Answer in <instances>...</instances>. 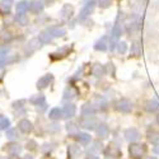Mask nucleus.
Wrapping results in <instances>:
<instances>
[{"label": "nucleus", "instance_id": "obj_1", "mask_svg": "<svg viewBox=\"0 0 159 159\" xmlns=\"http://www.w3.org/2000/svg\"><path fill=\"white\" fill-rule=\"evenodd\" d=\"M145 153H147V147L144 144L139 143H131L129 147V154L132 159H141Z\"/></svg>", "mask_w": 159, "mask_h": 159}, {"label": "nucleus", "instance_id": "obj_2", "mask_svg": "<svg viewBox=\"0 0 159 159\" xmlns=\"http://www.w3.org/2000/svg\"><path fill=\"white\" fill-rule=\"evenodd\" d=\"M96 7V0H88L87 4H84V7L80 10V14H79V19H85L88 18L94 10Z\"/></svg>", "mask_w": 159, "mask_h": 159}, {"label": "nucleus", "instance_id": "obj_3", "mask_svg": "<svg viewBox=\"0 0 159 159\" xmlns=\"http://www.w3.org/2000/svg\"><path fill=\"white\" fill-rule=\"evenodd\" d=\"M116 108H117V111H120L121 113H130L132 111V103H131V101H129L126 98H122L120 101H117Z\"/></svg>", "mask_w": 159, "mask_h": 159}, {"label": "nucleus", "instance_id": "obj_4", "mask_svg": "<svg viewBox=\"0 0 159 159\" xmlns=\"http://www.w3.org/2000/svg\"><path fill=\"white\" fill-rule=\"evenodd\" d=\"M80 126H83L87 130H94L96 126H98L97 118L93 116H84L80 120Z\"/></svg>", "mask_w": 159, "mask_h": 159}, {"label": "nucleus", "instance_id": "obj_5", "mask_svg": "<svg viewBox=\"0 0 159 159\" xmlns=\"http://www.w3.org/2000/svg\"><path fill=\"white\" fill-rule=\"evenodd\" d=\"M125 139L127 140V141H130V143H135L139 138H140V132L138 131V129H135V127H129V129H126L125 130Z\"/></svg>", "mask_w": 159, "mask_h": 159}, {"label": "nucleus", "instance_id": "obj_6", "mask_svg": "<svg viewBox=\"0 0 159 159\" xmlns=\"http://www.w3.org/2000/svg\"><path fill=\"white\" fill-rule=\"evenodd\" d=\"M75 113H76L75 104L68 103V104L64 106V108H62V117H65V118H71V117L75 116Z\"/></svg>", "mask_w": 159, "mask_h": 159}, {"label": "nucleus", "instance_id": "obj_7", "mask_svg": "<svg viewBox=\"0 0 159 159\" xmlns=\"http://www.w3.org/2000/svg\"><path fill=\"white\" fill-rule=\"evenodd\" d=\"M52 79H54L52 74H46V75L41 76V78H39V80L37 82V88H38V89L46 88L47 85H50V83L52 82Z\"/></svg>", "mask_w": 159, "mask_h": 159}, {"label": "nucleus", "instance_id": "obj_8", "mask_svg": "<svg viewBox=\"0 0 159 159\" xmlns=\"http://www.w3.org/2000/svg\"><path fill=\"white\" fill-rule=\"evenodd\" d=\"M145 110H147L149 113H154V112H158L159 111V102L157 98L154 99H149L145 103Z\"/></svg>", "mask_w": 159, "mask_h": 159}, {"label": "nucleus", "instance_id": "obj_9", "mask_svg": "<svg viewBox=\"0 0 159 159\" xmlns=\"http://www.w3.org/2000/svg\"><path fill=\"white\" fill-rule=\"evenodd\" d=\"M130 52H131L132 56H140L141 55V52H143V45H141L140 39H135V41L131 43Z\"/></svg>", "mask_w": 159, "mask_h": 159}, {"label": "nucleus", "instance_id": "obj_10", "mask_svg": "<svg viewBox=\"0 0 159 159\" xmlns=\"http://www.w3.org/2000/svg\"><path fill=\"white\" fill-rule=\"evenodd\" d=\"M68 154L70 158H78L82 154V148L78 144H70L68 147Z\"/></svg>", "mask_w": 159, "mask_h": 159}, {"label": "nucleus", "instance_id": "obj_11", "mask_svg": "<svg viewBox=\"0 0 159 159\" xmlns=\"http://www.w3.org/2000/svg\"><path fill=\"white\" fill-rule=\"evenodd\" d=\"M108 45V38H107V36H103V37H101L98 41L96 42V45H94V50H97V51H106L107 50V46Z\"/></svg>", "mask_w": 159, "mask_h": 159}, {"label": "nucleus", "instance_id": "obj_12", "mask_svg": "<svg viewBox=\"0 0 159 159\" xmlns=\"http://www.w3.org/2000/svg\"><path fill=\"white\" fill-rule=\"evenodd\" d=\"M140 22H138V20H134V22H131V23H129L127 25H126V31H127V33L130 34V36H132V34H135V33H138L139 31H140Z\"/></svg>", "mask_w": 159, "mask_h": 159}, {"label": "nucleus", "instance_id": "obj_13", "mask_svg": "<svg viewBox=\"0 0 159 159\" xmlns=\"http://www.w3.org/2000/svg\"><path fill=\"white\" fill-rule=\"evenodd\" d=\"M96 106L93 104V103H85L83 107H82V113H83V116H93L94 113H96Z\"/></svg>", "mask_w": 159, "mask_h": 159}, {"label": "nucleus", "instance_id": "obj_14", "mask_svg": "<svg viewBox=\"0 0 159 159\" xmlns=\"http://www.w3.org/2000/svg\"><path fill=\"white\" fill-rule=\"evenodd\" d=\"M97 134H98V136H101L102 139H106L108 135H110V127L106 125V124H98V126H97Z\"/></svg>", "mask_w": 159, "mask_h": 159}, {"label": "nucleus", "instance_id": "obj_15", "mask_svg": "<svg viewBox=\"0 0 159 159\" xmlns=\"http://www.w3.org/2000/svg\"><path fill=\"white\" fill-rule=\"evenodd\" d=\"M45 8L43 3L41 2V0H32V2L30 3V10L33 11V13H39L42 11Z\"/></svg>", "mask_w": 159, "mask_h": 159}, {"label": "nucleus", "instance_id": "obj_16", "mask_svg": "<svg viewBox=\"0 0 159 159\" xmlns=\"http://www.w3.org/2000/svg\"><path fill=\"white\" fill-rule=\"evenodd\" d=\"M147 5V0H134L132 9L135 10V14H141L144 11V8Z\"/></svg>", "mask_w": 159, "mask_h": 159}, {"label": "nucleus", "instance_id": "obj_17", "mask_svg": "<svg viewBox=\"0 0 159 159\" xmlns=\"http://www.w3.org/2000/svg\"><path fill=\"white\" fill-rule=\"evenodd\" d=\"M39 46H41V39L39 38H33L28 42V46L25 47V51L27 52H33L37 48H39Z\"/></svg>", "mask_w": 159, "mask_h": 159}, {"label": "nucleus", "instance_id": "obj_18", "mask_svg": "<svg viewBox=\"0 0 159 159\" xmlns=\"http://www.w3.org/2000/svg\"><path fill=\"white\" fill-rule=\"evenodd\" d=\"M92 103L96 106L97 110H106V108H107V102H106V99H104L103 97H101V96L96 97L94 101L92 102Z\"/></svg>", "mask_w": 159, "mask_h": 159}, {"label": "nucleus", "instance_id": "obj_19", "mask_svg": "<svg viewBox=\"0 0 159 159\" xmlns=\"http://www.w3.org/2000/svg\"><path fill=\"white\" fill-rule=\"evenodd\" d=\"M147 136H148V140L152 141V143H154V144L159 141V132H158L157 130H154L153 127H149V129H148Z\"/></svg>", "mask_w": 159, "mask_h": 159}, {"label": "nucleus", "instance_id": "obj_20", "mask_svg": "<svg viewBox=\"0 0 159 159\" xmlns=\"http://www.w3.org/2000/svg\"><path fill=\"white\" fill-rule=\"evenodd\" d=\"M60 16L62 18H70L73 16V7L70 4H65L60 10Z\"/></svg>", "mask_w": 159, "mask_h": 159}, {"label": "nucleus", "instance_id": "obj_21", "mask_svg": "<svg viewBox=\"0 0 159 159\" xmlns=\"http://www.w3.org/2000/svg\"><path fill=\"white\" fill-rule=\"evenodd\" d=\"M18 126H19V130H20L22 132H25V134L32 131V124H31L28 120H22V121H19Z\"/></svg>", "mask_w": 159, "mask_h": 159}, {"label": "nucleus", "instance_id": "obj_22", "mask_svg": "<svg viewBox=\"0 0 159 159\" xmlns=\"http://www.w3.org/2000/svg\"><path fill=\"white\" fill-rule=\"evenodd\" d=\"M76 140H78L79 143H80V144L87 145V144H89V143H90L92 138H90V135H89V134H87V132H79V134L76 135Z\"/></svg>", "mask_w": 159, "mask_h": 159}, {"label": "nucleus", "instance_id": "obj_23", "mask_svg": "<svg viewBox=\"0 0 159 159\" xmlns=\"http://www.w3.org/2000/svg\"><path fill=\"white\" fill-rule=\"evenodd\" d=\"M121 152L118 149V147H113V145H110L108 149L106 150V155L107 157H112V158H116V157H120Z\"/></svg>", "mask_w": 159, "mask_h": 159}, {"label": "nucleus", "instance_id": "obj_24", "mask_svg": "<svg viewBox=\"0 0 159 159\" xmlns=\"http://www.w3.org/2000/svg\"><path fill=\"white\" fill-rule=\"evenodd\" d=\"M30 10V3L28 2H19L17 4V11L18 14H24Z\"/></svg>", "mask_w": 159, "mask_h": 159}, {"label": "nucleus", "instance_id": "obj_25", "mask_svg": "<svg viewBox=\"0 0 159 159\" xmlns=\"http://www.w3.org/2000/svg\"><path fill=\"white\" fill-rule=\"evenodd\" d=\"M47 31L54 37H61L66 33V31L64 28H60V27H50V28H47Z\"/></svg>", "mask_w": 159, "mask_h": 159}, {"label": "nucleus", "instance_id": "obj_26", "mask_svg": "<svg viewBox=\"0 0 159 159\" xmlns=\"http://www.w3.org/2000/svg\"><path fill=\"white\" fill-rule=\"evenodd\" d=\"M38 38L41 39V42H42V43H48V42L51 41V39L54 38V36H52V34H51V33H50V32L46 30V31H43V32L39 33Z\"/></svg>", "mask_w": 159, "mask_h": 159}, {"label": "nucleus", "instance_id": "obj_27", "mask_svg": "<svg viewBox=\"0 0 159 159\" xmlns=\"http://www.w3.org/2000/svg\"><path fill=\"white\" fill-rule=\"evenodd\" d=\"M66 130L70 135H78L79 134V127L75 122H68L66 124Z\"/></svg>", "mask_w": 159, "mask_h": 159}, {"label": "nucleus", "instance_id": "obj_28", "mask_svg": "<svg viewBox=\"0 0 159 159\" xmlns=\"http://www.w3.org/2000/svg\"><path fill=\"white\" fill-rule=\"evenodd\" d=\"M8 150H9L10 154L18 155V154L22 152V145H20V144H17V143H13V144H10L9 147H8Z\"/></svg>", "mask_w": 159, "mask_h": 159}, {"label": "nucleus", "instance_id": "obj_29", "mask_svg": "<svg viewBox=\"0 0 159 159\" xmlns=\"http://www.w3.org/2000/svg\"><path fill=\"white\" fill-rule=\"evenodd\" d=\"M48 117L51 118V120H59L60 117H62V111H61L60 108L55 107V108H52V110L50 111Z\"/></svg>", "mask_w": 159, "mask_h": 159}, {"label": "nucleus", "instance_id": "obj_30", "mask_svg": "<svg viewBox=\"0 0 159 159\" xmlns=\"http://www.w3.org/2000/svg\"><path fill=\"white\" fill-rule=\"evenodd\" d=\"M75 96H76L75 89L69 87V88H66V89H65V92H64V97H62V98H64L65 101H66V99H73Z\"/></svg>", "mask_w": 159, "mask_h": 159}, {"label": "nucleus", "instance_id": "obj_31", "mask_svg": "<svg viewBox=\"0 0 159 159\" xmlns=\"http://www.w3.org/2000/svg\"><path fill=\"white\" fill-rule=\"evenodd\" d=\"M92 73H93L94 76L99 78V76H102V75L106 73V70H104V68H103L101 64H96V65H94V68H93V71H92Z\"/></svg>", "mask_w": 159, "mask_h": 159}, {"label": "nucleus", "instance_id": "obj_32", "mask_svg": "<svg viewBox=\"0 0 159 159\" xmlns=\"http://www.w3.org/2000/svg\"><path fill=\"white\" fill-rule=\"evenodd\" d=\"M10 126V121L9 118L5 116H0V130H7Z\"/></svg>", "mask_w": 159, "mask_h": 159}, {"label": "nucleus", "instance_id": "obj_33", "mask_svg": "<svg viewBox=\"0 0 159 159\" xmlns=\"http://www.w3.org/2000/svg\"><path fill=\"white\" fill-rule=\"evenodd\" d=\"M30 102L33 103L34 106H39V103H46V102H45V96H42V94H38V96L32 97V98L30 99Z\"/></svg>", "mask_w": 159, "mask_h": 159}, {"label": "nucleus", "instance_id": "obj_34", "mask_svg": "<svg viewBox=\"0 0 159 159\" xmlns=\"http://www.w3.org/2000/svg\"><path fill=\"white\" fill-rule=\"evenodd\" d=\"M116 47H117V51L120 52L121 55L126 54V51H127V43H126V42H124V41H122V42H118Z\"/></svg>", "mask_w": 159, "mask_h": 159}, {"label": "nucleus", "instance_id": "obj_35", "mask_svg": "<svg viewBox=\"0 0 159 159\" xmlns=\"http://www.w3.org/2000/svg\"><path fill=\"white\" fill-rule=\"evenodd\" d=\"M17 130L16 129H9L8 131H7V138L9 139V140H16L17 139Z\"/></svg>", "mask_w": 159, "mask_h": 159}, {"label": "nucleus", "instance_id": "obj_36", "mask_svg": "<svg viewBox=\"0 0 159 159\" xmlns=\"http://www.w3.org/2000/svg\"><path fill=\"white\" fill-rule=\"evenodd\" d=\"M97 3L101 8H110L111 4H112V0H97Z\"/></svg>", "mask_w": 159, "mask_h": 159}, {"label": "nucleus", "instance_id": "obj_37", "mask_svg": "<svg viewBox=\"0 0 159 159\" xmlns=\"http://www.w3.org/2000/svg\"><path fill=\"white\" fill-rule=\"evenodd\" d=\"M89 150L90 152H101L102 150V144L99 141H94L93 143V147H90Z\"/></svg>", "mask_w": 159, "mask_h": 159}, {"label": "nucleus", "instance_id": "obj_38", "mask_svg": "<svg viewBox=\"0 0 159 159\" xmlns=\"http://www.w3.org/2000/svg\"><path fill=\"white\" fill-rule=\"evenodd\" d=\"M104 70H106V73H108V74H115V66H113V64L112 62H108L107 65H106V68H104Z\"/></svg>", "mask_w": 159, "mask_h": 159}, {"label": "nucleus", "instance_id": "obj_39", "mask_svg": "<svg viewBox=\"0 0 159 159\" xmlns=\"http://www.w3.org/2000/svg\"><path fill=\"white\" fill-rule=\"evenodd\" d=\"M13 5V0H2V7L7 10H9Z\"/></svg>", "mask_w": 159, "mask_h": 159}, {"label": "nucleus", "instance_id": "obj_40", "mask_svg": "<svg viewBox=\"0 0 159 159\" xmlns=\"http://www.w3.org/2000/svg\"><path fill=\"white\" fill-rule=\"evenodd\" d=\"M16 20L19 22V24H22V25H25V24H27V18L24 17V14H18V17L16 18Z\"/></svg>", "mask_w": 159, "mask_h": 159}, {"label": "nucleus", "instance_id": "obj_41", "mask_svg": "<svg viewBox=\"0 0 159 159\" xmlns=\"http://www.w3.org/2000/svg\"><path fill=\"white\" fill-rule=\"evenodd\" d=\"M60 130V126L57 125V124H51V125H48V131L50 132H57Z\"/></svg>", "mask_w": 159, "mask_h": 159}, {"label": "nucleus", "instance_id": "obj_42", "mask_svg": "<svg viewBox=\"0 0 159 159\" xmlns=\"http://www.w3.org/2000/svg\"><path fill=\"white\" fill-rule=\"evenodd\" d=\"M152 8L155 11L159 10V0H152Z\"/></svg>", "mask_w": 159, "mask_h": 159}, {"label": "nucleus", "instance_id": "obj_43", "mask_svg": "<svg viewBox=\"0 0 159 159\" xmlns=\"http://www.w3.org/2000/svg\"><path fill=\"white\" fill-rule=\"evenodd\" d=\"M8 52H9V47H2L0 48V55L2 56H7Z\"/></svg>", "mask_w": 159, "mask_h": 159}, {"label": "nucleus", "instance_id": "obj_44", "mask_svg": "<svg viewBox=\"0 0 159 159\" xmlns=\"http://www.w3.org/2000/svg\"><path fill=\"white\" fill-rule=\"evenodd\" d=\"M154 153H157V154H159V141L158 143H155V147H154Z\"/></svg>", "mask_w": 159, "mask_h": 159}, {"label": "nucleus", "instance_id": "obj_45", "mask_svg": "<svg viewBox=\"0 0 159 159\" xmlns=\"http://www.w3.org/2000/svg\"><path fill=\"white\" fill-rule=\"evenodd\" d=\"M28 148L34 149V148H36V143H34V141H28Z\"/></svg>", "mask_w": 159, "mask_h": 159}, {"label": "nucleus", "instance_id": "obj_46", "mask_svg": "<svg viewBox=\"0 0 159 159\" xmlns=\"http://www.w3.org/2000/svg\"><path fill=\"white\" fill-rule=\"evenodd\" d=\"M85 159H98V157H96L94 154H88V155L85 157Z\"/></svg>", "mask_w": 159, "mask_h": 159}, {"label": "nucleus", "instance_id": "obj_47", "mask_svg": "<svg viewBox=\"0 0 159 159\" xmlns=\"http://www.w3.org/2000/svg\"><path fill=\"white\" fill-rule=\"evenodd\" d=\"M9 159H19V157H17L16 154H11V157H9Z\"/></svg>", "mask_w": 159, "mask_h": 159}, {"label": "nucleus", "instance_id": "obj_48", "mask_svg": "<svg viewBox=\"0 0 159 159\" xmlns=\"http://www.w3.org/2000/svg\"><path fill=\"white\" fill-rule=\"evenodd\" d=\"M23 159H33V158H32V157H31V155H25V157H24V158H23Z\"/></svg>", "mask_w": 159, "mask_h": 159}, {"label": "nucleus", "instance_id": "obj_49", "mask_svg": "<svg viewBox=\"0 0 159 159\" xmlns=\"http://www.w3.org/2000/svg\"><path fill=\"white\" fill-rule=\"evenodd\" d=\"M157 124L159 125V112H158V115H157Z\"/></svg>", "mask_w": 159, "mask_h": 159}, {"label": "nucleus", "instance_id": "obj_50", "mask_svg": "<svg viewBox=\"0 0 159 159\" xmlns=\"http://www.w3.org/2000/svg\"><path fill=\"white\" fill-rule=\"evenodd\" d=\"M147 159H157V158H155V157H148Z\"/></svg>", "mask_w": 159, "mask_h": 159}]
</instances>
